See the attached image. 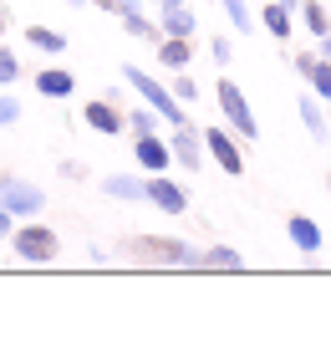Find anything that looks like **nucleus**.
<instances>
[{
    "instance_id": "nucleus-1",
    "label": "nucleus",
    "mask_w": 331,
    "mask_h": 357,
    "mask_svg": "<svg viewBox=\"0 0 331 357\" xmlns=\"http://www.w3.org/2000/svg\"><path fill=\"white\" fill-rule=\"evenodd\" d=\"M118 255H132V261H148V266H184V271H204V250L194 240H178V235H132L118 245Z\"/></svg>"
},
{
    "instance_id": "nucleus-2",
    "label": "nucleus",
    "mask_w": 331,
    "mask_h": 357,
    "mask_svg": "<svg viewBox=\"0 0 331 357\" xmlns=\"http://www.w3.org/2000/svg\"><path fill=\"white\" fill-rule=\"evenodd\" d=\"M123 82H128L132 92H138V97H143V102L153 107V112H158V118L169 123V128H184V123H194V118H189V107L174 97V87H163L158 77H148L143 67H132V61H128V67H123Z\"/></svg>"
},
{
    "instance_id": "nucleus-3",
    "label": "nucleus",
    "mask_w": 331,
    "mask_h": 357,
    "mask_svg": "<svg viewBox=\"0 0 331 357\" xmlns=\"http://www.w3.org/2000/svg\"><path fill=\"white\" fill-rule=\"evenodd\" d=\"M10 250H15V261H26V266H52L61 255V235L52 225H41V215L36 220H15Z\"/></svg>"
},
{
    "instance_id": "nucleus-4",
    "label": "nucleus",
    "mask_w": 331,
    "mask_h": 357,
    "mask_svg": "<svg viewBox=\"0 0 331 357\" xmlns=\"http://www.w3.org/2000/svg\"><path fill=\"white\" fill-rule=\"evenodd\" d=\"M0 204H6L15 220H36L46 209V189L21 178V174H10V169H0Z\"/></svg>"
},
{
    "instance_id": "nucleus-5",
    "label": "nucleus",
    "mask_w": 331,
    "mask_h": 357,
    "mask_svg": "<svg viewBox=\"0 0 331 357\" xmlns=\"http://www.w3.org/2000/svg\"><path fill=\"white\" fill-rule=\"evenodd\" d=\"M214 102H220V112L229 118V128H235L245 143H255L260 128H255V112H250V102H245V92H240L235 77H220V82H214Z\"/></svg>"
},
{
    "instance_id": "nucleus-6",
    "label": "nucleus",
    "mask_w": 331,
    "mask_h": 357,
    "mask_svg": "<svg viewBox=\"0 0 331 357\" xmlns=\"http://www.w3.org/2000/svg\"><path fill=\"white\" fill-rule=\"evenodd\" d=\"M169 149H174V164H178V169H189V174L204 169V133H199L194 123L169 128Z\"/></svg>"
},
{
    "instance_id": "nucleus-7",
    "label": "nucleus",
    "mask_w": 331,
    "mask_h": 357,
    "mask_svg": "<svg viewBox=\"0 0 331 357\" xmlns=\"http://www.w3.org/2000/svg\"><path fill=\"white\" fill-rule=\"evenodd\" d=\"M143 199H148V204H158L163 215H184V209H189L184 184H174L169 174H148V178H143Z\"/></svg>"
},
{
    "instance_id": "nucleus-8",
    "label": "nucleus",
    "mask_w": 331,
    "mask_h": 357,
    "mask_svg": "<svg viewBox=\"0 0 331 357\" xmlns=\"http://www.w3.org/2000/svg\"><path fill=\"white\" fill-rule=\"evenodd\" d=\"M82 123L92 128V133H102V138H123V107H112L107 97H92V102H82Z\"/></svg>"
},
{
    "instance_id": "nucleus-9",
    "label": "nucleus",
    "mask_w": 331,
    "mask_h": 357,
    "mask_svg": "<svg viewBox=\"0 0 331 357\" xmlns=\"http://www.w3.org/2000/svg\"><path fill=\"white\" fill-rule=\"evenodd\" d=\"M132 158H138L143 174H169L174 149H169V138H163V133H148V138H132Z\"/></svg>"
},
{
    "instance_id": "nucleus-10",
    "label": "nucleus",
    "mask_w": 331,
    "mask_h": 357,
    "mask_svg": "<svg viewBox=\"0 0 331 357\" xmlns=\"http://www.w3.org/2000/svg\"><path fill=\"white\" fill-rule=\"evenodd\" d=\"M204 149L214 153V164H220L229 178H240L245 174V153H240V143L224 133V128H204Z\"/></svg>"
},
{
    "instance_id": "nucleus-11",
    "label": "nucleus",
    "mask_w": 331,
    "mask_h": 357,
    "mask_svg": "<svg viewBox=\"0 0 331 357\" xmlns=\"http://www.w3.org/2000/svg\"><path fill=\"white\" fill-rule=\"evenodd\" d=\"M31 82H36V92L46 97V102H66V97L77 92V77L66 72V67H41Z\"/></svg>"
},
{
    "instance_id": "nucleus-12",
    "label": "nucleus",
    "mask_w": 331,
    "mask_h": 357,
    "mask_svg": "<svg viewBox=\"0 0 331 357\" xmlns=\"http://www.w3.org/2000/svg\"><path fill=\"white\" fill-rule=\"evenodd\" d=\"M286 235H291V245L301 250V255H316L321 250V225L306 220V215H291L286 220Z\"/></svg>"
},
{
    "instance_id": "nucleus-13",
    "label": "nucleus",
    "mask_w": 331,
    "mask_h": 357,
    "mask_svg": "<svg viewBox=\"0 0 331 357\" xmlns=\"http://www.w3.org/2000/svg\"><path fill=\"white\" fill-rule=\"evenodd\" d=\"M118 21L128 36H138V41H158V21H148V15L138 10V0H123L118 6Z\"/></svg>"
},
{
    "instance_id": "nucleus-14",
    "label": "nucleus",
    "mask_w": 331,
    "mask_h": 357,
    "mask_svg": "<svg viewBox=\"0 0 331 357\" xmlns=\"http://www.w3.org/2000/svg\"><path fill=\"white\" fill-rule=\"evenodd\" d=\"M199 21H194V10L184 6H158V36H194Z\"/></svg>"
},
{
    "instance_id": "nucleus-15",
    "label": "nucleus",
    "mask_w": 331,
    "mask_h": 357,
    "mask_svg": "<svg viewBox=\"0 0 331 357\" xmlns=\"http://www.w3.org/2000/svg\"><path fill=\"white\" fill-rule=\"evenodd\" d=\"M102 194H107V199H123V204H148L138 174H107L102 178Z\"/></svg>"
},
{
    "instance_id": "nucleus-16",
    "label": "nucleus",
    "mask_w": 331,
    "mask_h": 357,
    "mask_svg": "<svg viewBox=\"0 0 331 357\" xmlns=\"http://www.w3.org/2000/svg\"><path fill=\"white\" fill-rule=\"evenodd\" d=\"M26 46H36L41 56H61L72 41H66V31H56V26H41V21H36V26H26Z\"/></svg>"
},
{
    "instance_id": "nucleus-17",
    "label": "nucleus",
    "mask_w": 331,
    "mask_h": 357,
    "mask_svg": "<svg viewBox=\"0 0 331 357\" xmlns=\"http://www.w3.org/2000/svg\"><path fill=\"white\" fill-rule=\"evenodd\" d=\"M158 61H163V67H174V72H184L194 61V41L189 36H158Z\"/></svg>"
},
{
    "instance_id": "nucleus-18",
    "label": "nucleus",
    "mask_w": 331,
    "mask_h": 357,
    "mask_svg": "<svg viewBox=\"0 0 331 357\" xmlns=\"http://www.w3.org/2000/svg\"><path fill=\"white\" fill-rule=\"evenodd\" d=\"M123 123H128V133H132V138L163 133V118H158V112L148 107V102H143V107H128V112H123Z\"/></svg>"
},
{
    "instance_id": "nucleus-19",
    "label": "nucleus",
    "mask_w": 331,
    "mask_h": 357,
    "mask_svg": "<svg viewBox=\"0 0 331 357\" xmlns=\"http://www.w3.org/2000/svg\"><path fill=\"white\" fill-rule=\"evenodd\" d=\"M301 123H306V133L316 138V143H326V138H331L326 112H321V102H316V97H301Z\"/></svg>"
},
{
    "instance_id": "nucleus-20",
    "label": "nucleus",
    "mask_w": 331,
    "mask_h": 357,
    "mask_svg": "<svg viewBox=\"0 0 331 357\" xmlns=\"http://www.w3.org/2000/svg\"><path fill=\"white\" fill-rule=\"evenodd\" d=\"M204 271H245V255L235 245H209L204 250Z\"/></svg>"
},
{
    "instance_id": "nucleus-21",
    "label": "nucleus",
    "mask_w": 331,
    "mask_h": 357,
    "mask_svg": "<svg viewBox=\"0 0 331 357\" xmlns=\"http://www.w3.org/2000/svg\"><path fill=\"white\" fill-rule=\"evenodd\" d=\"M260 26L270 31V36H280V41H286V36H291V6H280V0H270V6L260 10Z\"/></svg>"
},
{
    "instance_id": "nucleus-22",
    "label": "nucleus",
    "mask_w": 331,
    "mask_h": 357,
    "mask_svg": "<svg viewBox=\"0 0 331 357\" xmlns=\"http://www.w3.org/2000/svg\"><path fill=\"white\" fill-rule=\"evenodd\" d=\"M301 15H306V31H311V36H326V31H331V15H326L321 0H306Z\"/></svg>"
},
{
    "instance_id": "nucleus-23",
    "label": "nucleus",
    "mask_w": 331,
    "mask_h": 357,
    "mask_svg": "<svg viewBox=\"0 0 331 357\" xmlns=\"http://www.w3.org/2000/svg\"><path fill=\"white\" fill-rule=\"evenodd\" d=\"M306 77H311V92H316L321 102L331 107V61H321V56H316V67H311Z\"/></svg>"
},
{
    "instance_id": "nucleus-24",
    "label": "nucleus",
    "mask_w": 331,
    "mask_h": 357,
    "mask_svg": "<svg viewBox=\"0 0 331 357\" xmlns=\"http://www.w3.org/2000/svg\"><path fill=\"white\" fill-rule=\"evenodd\" d=\"M10 82H21V56H15V46L0 41V87H10Z\"/></svg>"
},
{
    "instance_id": "nucleus-25",
    "label": "nucleus",
    "mask_w": 331,
    "mask_h": 357,
    "mask_svg": "<svg viewBox=\"0 0 331 357\" xmlns=\"http://www.w3.org/2000/svg\"><path fill=\"white\" fill-rule=\"evenodd\" d=\"M220 6H224V15H229V26H235V31H250L255 26V10L245 6V0H220Z\"/></svg>"
},
{
    "instance_id": "nucleus-26",
    "label": "nucleus",
    "mask_w": 331,
    "mask_h": 357,
    "mask_svg": "<svg viewBox=\"0 0 331 357\" xmlns=\"http://www.w3.org/2000/svg\"><path fill=\"white\" fill-rule=\"evenodd\" d=\"M15 123H21V97L0 87V128H15Z\"/></svg>"
},
{
    "instance_id": "nucleus-27",
    "label": "nucleus",
    "mask_w": 331,
    "mask_h": 357,
    "mask_svg": "<svg viewBox=\"0 0 331 357\" xmlns=\"http://www.w3.org/2000/svg\"><path fill=\"white\" fill-rule=\"evenodd\" d=\"M174 97H178V102L189 107L194 97H199V82H194V77H184V72H178V77H174Z\"/></svg>"
},
{
    "instance_id": "nucleus-28",
    "label": "nucleus",
    "mask_w": 331,
    "mask_h": 357,
    "mask_svg": "<svg viewBox=\"0 0 331 357\" xmlns=\"http://www.w3.org/2000/svg\"><path fill=\"white\" fill-rule=\"evenodd\" d=\"M56 174H61V178H72V184H77V178H87V169H82V164H72V158H61V164H56Z\"/></svg>"
},
{
    "instance_id": "nucleus-29",
    "label": "nucleus",
    "mask_w": 331,
    "mask_h": 357,
    "mask_svg": "<svg viewBox=\"0 0 331 357\" xmlns=\"http://www.w3.org/2000/svg\"><path fill=\"white\" fill-rule=\"evenodd\" d=\"M209 52H214V61H229V56H235V46H229L224 36H214V41H209Z\"/></svg>"
},
{
    "instance_id": "nucleus-30",
    "label": "nucleus",
    "mask_w": 331,
    "mask_h": 357,
    "mask_svg": "<svg viewBox=\"0 0 331 357\" xmlns=\"http://www.w3.org/2000/svg\"><path fill=\"white\" fill-rule=\"evenodd\" d=\"M10 235H15V215H10L6 204H0V240H10Z\"/></svg>"
},
{
    "instance_id": "nucleus-31",
    "label": "nucleus",
    "mask_w": 331,
    "mask_h": 357,
    "mask_svg": "<svg viewBox=\"0 0 331 357\" xmlns=\"http://www.w3.org/2000/svg\"><path fill=\"white\" fill-rule=\"evenodd\" d=\"M311 67H316V56H311V52H295V72H301V77H306Z\"/></svg>"
},
{
    "instance_id": "nucleus-32",
    "label": "nucleus",
    "mask_w": 331,
    "mask_h": 357,
    "mask_svg": "<svg viewBox=\"0 0 331 357\" xmlns=\"http://www.w3.org/2000/svg\"><path fill=\"white\" fill-rule=\"evenodd\" d=\"M316 56H321V61H331V31H326V36H316Z\"/></svg>"
},
{
    "instance_id": "nucleus-33",
    "label": "nucleus",
    "mask_w": 331,
    "mask_h": 357,
    "mask_svg": "<svg viewBox=\"0 0 331 357\" xmlns=\"http://www.w3.org/2000/svg\"><path fill=\"white\" fill-rule=\"evenodd\" d=\"M87 6H97V10H107V15H118V6H123V0H87Z\"/></svg>"
},
{
    "instance_id": "nucleus-34",
    "label": "nucleus",
    "mask_w": 331,
    "mask_h": 357,
    "mask_svg": "<svg viewBox=\"0 0 331 357\" xmlns=\"http://www.w3.org/2000/svg\"><path fill=\"white\" fill-rule=\"evenodd\" d=\"M6 31H10V6L0 0V36H6Z\"/></svg>"
},
{
    "instance_id": "nucleus-35",
    "label": "nucleus",
    "mask_w": 331,
    "mask_h": 357,
    "mask_svg": "<svg viewBox=\"0 0 331 357\" xmlns=\"http://www.w3.org/2000/svg\"><path fill=\"white\" fill-rule=\"evenodd\" d=\"M66 6H72V10H87V0H66Z\"/></svg>"
},
{
    "instance_id": "nucleus-36",
    "label": "nucleus",
    "mask_w": 331,
    "mask_h": 357,
    "mask_svg": "<svg viewBox=\"0 0 331 357\" xmlns=\"http://www.w3.org/2000/svg\"><path fill=\"white\" fill-rule=\"evenodd\" d=\"M153 6H184V0H153Z\"/></svg>"
},
{
    "instance_id": "nucleus-37",
    "label": "nucleus",
    "mask_w": 331,
    "mask_h": 357,
    "mask_svg": "<svg viewBox=\"0 0 331 357\" xmlns=\"http://www.w3.org/2000/svg\"><path fill=\"white\" fill-rule=\"evenodd\" d=\"M280 6H301V0H280Z\"/></svg>"
}]
</instances>
